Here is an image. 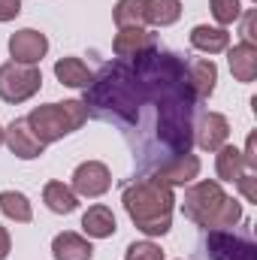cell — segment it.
<instances>
[{"label":"cell","instance_id":"7402d4cb","mask_svg":"<svg viewBox=\"0 0 257 260\" xmlns=\"http://www.w3.org/2000/svg\"><path fill=\"white\" fill-rule=\"evenodd\" d=\"M118 27H142L145 24V0H118L112 9Z\"/></svg>","mask_w":257,"mask_h":260},{"label":"cell","instance_id":"9a60e30c","mask_svg":"<svg viewBox=\"0 0 257 260\" xmlns=\"http://www.w3.org/2000/svg\"><path fill=\"white\" fill-rule=\"evenodd\" d=\"M188 82H191V91L200 100L212 97L215 82H218V67H215V61L212 58H197V61H191V67H188Z\"/></svg>","mask_w":257,"mask_h":260},{"label":"cell","instance_id":"603a6c76","mask_svg":"<svg viewBox=\"0 0 257 260\" xmlns=\"http://www.w3.org/2000/svg\"><path fill=\"white\" fill-rule=\"evenodd\" d=\"M209 9H212L215 21H218L221 27H227V24H233V21L242 18V6H239V0H209Z\"/></svg>","mask_w":257,"mask_h":260},{"label":"cell","instance_id":"4316f807","mask_svg":"<svg viewBox=\"0 0 257 260\" xmlns=\"http://www.w3.org/2000/svg\"><path fill=\"white\" fill-rule=\"evenodd\" d=\"M254 18H257L254 9H248V12H245V18H242V37H245L242 43H251V46H254V40H257V34H254Z\"/></svg>","mask_w":257,"mask_h":260},{"label":"cell","instance_id":"7a4b0ae2","mask_svg":"<svg viewBox=\"0 0 257 260\" xmlns=\"http://www.w3.org/2000/svg\"><path fill=\"white\" fill-rule=\"evenodd\" d=\"M185 218L200 224V227H212V230H233L242 221V206L233 197L224 194V188L218 182H197L185 191L182 203Z\"/></svg>","mask_w":257,"mask_h":260},{"label":"cell","instance_id":"277c9868","mask_svg":"<svg viewBox=\"0 0 257 260\" xmlns=\"http://www.w3.org/2000/svg\"><path fill=\"white\" fill-rule=\"evenodd\" d=\"M43 88V73L37 64L6 61L0 64V100L3 103H24Z\"/></svg>","mask_w":257,"mask_h":260},{"label":"cell","instance_id":"7c38bea8","mask_svg":"<svg viewBox=\"0 0 257 260\" xmlns=\"http://www.w3.org/2000/svg\"><path fill=\"white\" fill-rule=\"evenodd\" d=\"M52 257L55 260H91L94 257V245L85 236H79L73 230H64V233H58L52 239Z\"/></svg>","mask_w":257,"mask_h":260},{"label":"cell","instance_id":"30bf717a","mask_svg":"<svg viewBox=\"0 0 257 260\" xmlns=\"http://www.w3.org/2000/svg\"><path fill=\"white\" fill-rule=\"evenodd\" d=\"M154 46H157L154 34H148L145 27H118L115 40H112V52L121 61H133V58H139L142 52H148Z\"/></svg>","mask_w":257,"mask_h":260},{"label":"cell","instance_id":"6da1fadb","mask_svg":"<svg viewBox=\"0 0 257 260\" xmlns=\"http://www.w3.org/2000/svg\"><path fill=\"white\" fill-rule=\"evenodd\" d=\"M124 209H127L130 221L136 224V230H142L145 236H167L173 227V206L176 197L173 188L157 182V179H139L136 185H130L121 197Z\"/></svg>","mask_w":257,"mask_h":260},{"label":"cell","instance_id":"5b68a950","mask_svg":"<svg viewBox=\"0 0 257 260\" xmlns=\"http://www.w3.org/2000/svg\"><path fill=\"white\" fill-rule=\"evenodd\" d=\"M70 188H73L76 197L97 200V197H103L109 188H112V173H109V167L100 164V160H85V164L76 167L73 185H70Z\"/></svg>","mask_w":257,"mask_h":260},{"label":"cell","instance_id":"f1b7e54d","mask_svg":"<svg viewBox=\"0 0 257 260\" xmlns=\"http://www.w3.org/2000/svg\"><path fill=\"white\" fill-rule=\"evenodd\" d=\"M9 251H12V239H9V230H6V227H0V260L9 257Z\"/></svg>","mask_w":257,"mask_h":260},{"label":"cell","instance_id":"44dd1931","mask_svg":"<svg viewBox=\"0 0 257 260\" xmlns=\"http://www.w3.org/2000/svg\"><path fill=\"white\" fill-rule=\"evenodd\" d=\"M0 212H3L9 221H15V224H27V221L34 218V209H30L27 197L18 194V191H3V194H0Z\"/></svg>","mask_w":257,"mask_h":260},{"label":"cell","instance_id":"d4e9b609","mask_svg":"<svg viewBox=\"0 0 257 260\" xmlns=\"http://www.w3.org/2000/svg\"><path fill=\"white\" fill-rule=\"evenodd\" d=\"M236 185H239V191L245 194V200H248V203H257V176H254V173L239 176V179H236Z\"/></svg>","mask_w":257,"mask_h":260},{"label":"cell","instance_id":"cb8c5ba5","mask_svg":"<svg viewBox=\"0 0 257 260\" xmlns=\"http://www.w3.org/2000/svg\"><path fill=\"white\" fill-rule=\"evenodd\" d=\"M124 260H164V251H160V245H154V242H133L127 245V251H124Z\"/></svg>","mask_w":257,"mask_h":260},{"label":"cell","instance_id":"8992f818","mask_svg":"<svg viewBox=\"0 0 257 260\" xmlns=\"http://www.w3.org/2000/svg\"><path fill=\"white\" fill-rule=\"evenodd\" d=\"M49 52V40L46 34L34 30V27H21L9 37V58L18 64H40Z\"/></svg>","mask_w":257,"mask_h":260},{"label":"cell","instance_id":"e0dca14e","mask_svg":"<svg viewBox=\"0 0 257 260\" xmlns=\"http://www.w3.org/2000/svg\"><path fill=\"white\" fill-rule=\"evenodd\" d=\"M55 76H58V82L67 85V88H88L91 79H94V73L88 70V64L82 58H61L55 64Z\"/></svg>","mask_w":257,"mask_h":260},{"label":"cell","instance_id":"5bb4252c","mask_svg":"<svg viewBox=\"0 0 257 260\" xmlns=\"http://www.w3.org/2000/svg\"><path fill=\"white\" fill-rule=\"evenodd\" d=\"M227 64H230V73H233L236 82H242V85L254 82V76H257V46H251V43L233 46L230 55H227Z\"/></svg>","mask_w":257,"mask_h":260},{"label":"cell","instance_id":"ffe728a7","mask_svg":"<svg viewBox=\"0 0 257 260\" xmlns=\"http://www.w3.org/2000/svg\"><path fill=\"white\" fill-rule=\"evenodd\" d=\"M242 151L233 148V145H221L218 154H215V173L221 182H236L242 176Z\"/></svg>","mask_w":257,"mask_h":260},{"label":"cell","instance_id":"484cf974","mask_svg":"<svg viewBox=\"0 0 257 260\" xmlns=\"http://www.w3.org/2000/svg\"><path fill=\"white\" fill-rule=\"evenodd\" d=\"M21 12V0H0V21H12Z\"/></svg>","mask_w":257,"mask_h":260},{"label":"cell","instance_id":"9c48e42d","mask_svg":"<svg viewBox=\"0 0 257 260\" xmlns=\"http://www.w3.org/2000/svg\"><path fill=\"white\" fill-rule=\"evenodd\" d=\"M3 142H6L9 151H12L15 157H21V160H34V157H40V154L46 151V145L34 136V130L27 127L24 118H15L9 127L3 130Z\"/></svg>","mask_w":257,"mask_h":260},{"label":"cell","instance_id":"ac0fdd59","mask_svg":"<svg viewBox=\"0 0 257 260\" xmlns=\"http://www.w3.org/2000/svg\"><path fill=\"white\" fill-rule=\"evenodd\" d=\"M182 18V0H145V24L170 27Z\"/></svg>","mask_w":257,"mask_h":260},{"label":"cell","instance_id":"ba28073f","mask_svg":"<svg viewBox=\"0 0 257 260\" xmlns=\"http://www.w3.org/2000/svg\"><path fill=\"white\" fill-rule=\"evenodd\" d=\"M227 136H230V121L221 112H203L194 127V142L203 151H218L221 145H227Z\"/></svg>","mask_w":257,"mask_h":260},{"label":"cell","instance_id":"f546056e","mask_svg":"<svg viewBox=\"0 0 257 260\" xmlns=\"http://www.w3.org/2000/svg\"><path fill=\"white\" fill-rule=\"evenodd\" d=\"M0 145H3V127H0Z\"/></svg>","mask_w":257,"mask_h":260},{"label":"cell","instance_id":"83f0119b","mask_svg":"<svg viewBox=\"0 0 257 260\" xmlns=\"http://www.w3.org/2000/svg\"><path fill=\"white\" fill-rule=\"evenodd\" d=\"M254 145H257V136L251 133V136H248V142H245V151H242V164H245V167H248L251 173L257 170V154H254Z\"/></svg>","mask_w":257,"mask_h":260},{"label":"cell","instance_id":"8fae6325","mask_svg":"<svg viewBox=\"0 0 257 260\" xmlns=\"http://www.w3.org/2000/svg\"><path fill=\"white\" fill-rule=\"evenodd\" d=\"M197 173H200V157L191 154V151H185V154H176L170 164H164L154 173V179L170 185V188H176V185H191L197 179Z\"/></svg>","mask_w":257,"mask_h":260},{"label":"cell","instance_id":"2e32d148","mask_svg":"<svg viewBox=\"0 0 257 260\" xmlns=\"http://www.w3.org/2000/svg\"><path fill=\"white\" fill-rule=\"evenodd\" d=\"M191 46L197 52H206V55H218V52H227L230 46V34L224 27H209V24H197L191 30Z\"/></svg>","mask_w":257,"mask_h":260},{"label":"cell","instance_id":"d6986e66","mask_svg":"<svg viewBox=\"0 0 257 260\" xmlns=\"http://www.w3.org/2000/svg\"><path fill=\"white\" fill-rule=\"evenodd\" d=\"M43 203H46L55 215H70V212H76L79 197L73 194V188L64 185V182H49V185L43 188Z\"/></svg>","mask_w":257,"mask_h":260},{"label":"cell","instance_id":"3957f363","mask_svg":"<svg viewBox=\"0 0 257 260\" xmlns=\"http://www.w3.org/2000/svg\"><path fill=\"white\" fill-rule=\"evenodd\" d=\"M27 127L34 130V136L49 145V142H58L70 136L73 130H79L88 121V106L82 100H64V103H46V106H37L30 109V115L24 118Z\"/></svg>","mask_w":257,"mask_h":260},{"label":"cell","instance_id":"4fadbf2b","mask_svg":"<svg viewBox=\"0 0 257 260\" xmlns=\"http://www.w3.org/2000/svg\"><path fill=\"white\" fill-rule=\"evenodd\" d=\"M82 230H85L91 239H109V236H115L118 224H115L112 209H109V206H103V203L91 206V209L82 215Z\"/></svg>","mask_w":257,"mask_h":260},{"label":"cell","instance_id":"52a82bcc","mask_svg":"<svg viewBox=\"0 0 257 260\" xmlns=\"http://www.w3.org/2000/svg\"><path fill=\"white\" fill-rule=\"evenodd\" d=\"M206 248H209L212 260H254L251 239L233 236L230 230H212L206 239Z\"/></svg>","mask_w":257,"mask_h":260}]
</instances>
